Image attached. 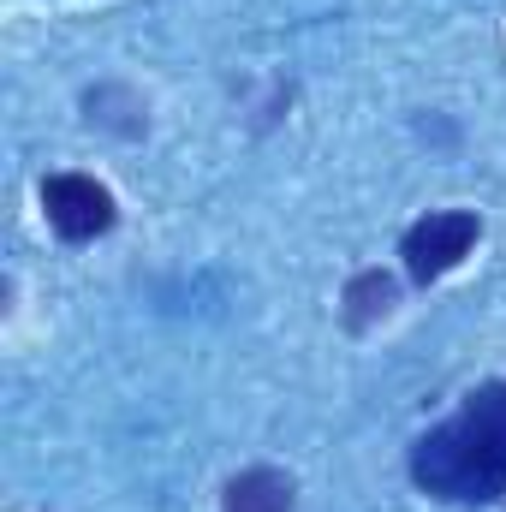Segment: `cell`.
I'll return each instance as SVG.
<instances>
[{
	"mask_svg": "<svg viewBox=\"0 0 506 512\" xmlns=\"http://www.w3.org/2000/svg\"><path fill=\"white\" fill-rule=\"evenodd\" d=\"M340 304H346V310H340V316H346V328H358V334H364V328H376L381 316L393 310V274H381V268L352 274Z\"/></svg>",
	"mask_w": 506,
	"mask_h": 512,
	"instance_id": "5",
	"label": "cell"
},
{
	"mask_svg": "<svg viewBox=\"0 0 506 512\" xmlns=\"http://www.w3.org/2000/svg\"><path fill=\"white\" fill-rule=\"evenodd\" d=\"M292 507H298V489L274 465H251L221 489V512H292Z\"/></svg>",
	"mask_w": 506,
	"mask_h": 512,
	"instance_id": "4",
	"label": "cell"
},
{
	"mask_svg": "<svg viewBox=\"0 0 506 512\" xmlns=\"http://www.w3.org/2000/svg\"><path fill=\"white\" fill-rule=\"evenodd\" d=\"M477 239H483V221H477L471 209H429V215L411 221L405 239H399L405 274H411L417 286H429V280L453 274L465 256L477 251Z\"/></svg>",
	"mask_w": 506,
	"mask_h": 512,
	"instance_id": "2",
	"label": "cell"
},
{
	"mask_svg": "<svg viewBox=\"0 0 506 512\" xmlns=\"http://www.w3.org/2000/svg\"><path fill=\"white\" fill-rule=\"evenodd\" d=\"M411 483L447 507H489L506 495V382L465 393L453 417L411 441Z\"/></svg>",
	"mask_w": 506,
	"mask_h": 512,
	"instance_id": "1",
	"label": "cell"
},
{
	"mask_svg": "<svg viewBox=\"0 0 506 512\" xmlns=\"http://www.w3.org/2000/svg\"><path fill=\"white\" fill-rule=\"evenodd\" d=\"M42 215L60 239L84 245V239H102L114 227V191L90 173H48L42 179Z\"/></svg>",
	"mask_w": 506,
	"mask_h": 512,
	"instance_id": "3",
	"label": "cell"
}]
</instances>
